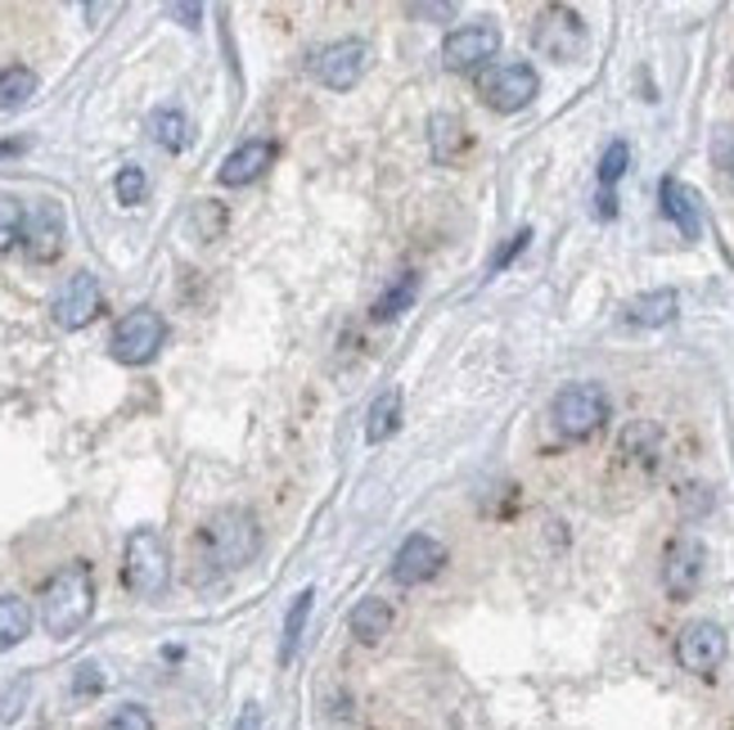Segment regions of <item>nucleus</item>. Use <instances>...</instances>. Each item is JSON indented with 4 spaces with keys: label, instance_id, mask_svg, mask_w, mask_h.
<instances>
[{
    "label": "nucleus",
    "instance_id": "34",
    "mask_svg": "<svg viewBox=\"0 0 734 730\" xmlns=\"http://www.w3.org/2000/svg\"><path fill=\"white\" fill-rule=\"evenodd\" d=\"M420 19H455V6H415Z\"/></svg>",
    "mask_w": 734,
    "mask_h": 730
},
{
    "label": "nucleus",
    "instance_id": "29",
    "mask_svg": "<svg viewBox=\"0 0 734 730\" xmlns=\"http://www.w3.org/2000/svg\"><path fill=\"white\" fill-rule=\"evenodd\" d=\"M100 730H154V717H149V708H141V703H122Z\"/></svg>",
    "mask_w": 734,
    "mask_h": 730
},
{
    "label": "nucleus",
    "instance_id": "28",
    "mask_svg": "<svg viewBox=\"0 0 734 730\" xmlns=\"http://www.w3.org/2000/svg\"><path fill=\"white\" fill-rule=\"evenodd\" d=\"M627 163H631V145H627V141H613V145L604 150V158H599V185H604V194H613V185L622 181Z\"/></svg>",
    "mask_w": 734,
    "mask_h": 730
},
{
    "label": "nucleus",
    "instance_id": "8",
    "mask_svg": "<svg viewBox=\"0 0 734 730\" xmlns=\"http://www.w3.org/2000/svg\"><path fill=\"white\" fill-rule=\"evenodd\" d=\"M370 69V45L365 41H333L324 50H316L311 59V78L329 91H352Z\"/></svg>",
    "mask_w": 734,
    "mask_h": 730
},
{
    "label": "nucleus",
    "instance_id": "6",
    "mask_svg": "<svg viewBox=\"0 0 734 730\" xmlns=\"http://www.w3.org/2000/svg\"><path fill=\"white\" fill-rule=\"evenodd\" d=\"M537 91H541V78H537V69H531V63H523V59H505V63H492V69L478 73V95H483V104L496 109V113H518V109H527L531 100H537Z\"/></svg>",
    "mask_w": 734,
    "mask_h": 730
},
{
    "label": "nucleus",
    "instance_id": "30",
    "mask_svg": "<svg viewBox=\"0 0 734 730\" xmlns=\"http://www.w3.org/2000/svg\"><path fill=\"white\" fill-rule=\"evenodd\" d=\"M527 244H531V230H514V235H509V244H500V253L492 257V267H487V276H500V271L509 267V261H514V257H518V253H523Z\"/></svg>",
    "mask_w": 734,
    "mask_h": 730
},
{
    "label": "nucleus",
    "instance_id": "18",
    "mask_svg": "<svg viewBox=\"0 0 734 730\" xmlns=\"http://www.w3.org/2000/svg\"><path fill=\"white\" fill-rule=\"evenodd\" d=\"M145 126H149V141H154L158 150H167V154H180V150L189 145V136H194V131H189V117H185L176 104L154 109Z\"/></svg>",
    "mask_w": 734,
    "mask_h": 730
},
{
    "label": "nucleus",
    "instance_id": "2",
    "mask_svg": "<svg viewBox=\"0 0 734 730\" xmlns=\"http://www.w3.org/2000/svg\"><path fill=\"white\" fill-rule=\"evenodd\" d=\"M122 582H126L131 595H141V600H158V595L172 586V551H167L158 527H136V533L126 537Z\"/></svg>",
    "mask_w": 734,
    "mask_h": 730
},
{
    "label": "nucleus",
    "instance_id": "21",
    "mask_svg": "<svg viewBox=\"0 0 734 730\" xmlns=\"http://www.w3.org/2000/svg\"><path fill=\"white\" fill-rule=\"evenodd\" d=\"M428 145H433V158L437 163H455L464 154V145H469V136H464V122L451 117V113H433L428 122Z\"/></svg>",
    "mask_w": 734,
    "mask_h": 730
},
{
    "label": "nucleus",
    "instance_id": "15",
    "mask_svg": "<svg viewBox=\"0 0 734 730\" xmlns=\"http://www.w3.org/2000/svg\"><path fill=\"white\" fill-rule=\"evenodd\" d=\"M271 163H276V145H271V141H244L239 150H230V154L221 158L217 181H221V185H230V189H239V185L261 181Z\"/></svg>",
    "mask_w": 734,
    "mask_h": 730
},
{
    "label": "nucleus",
    "instance_id": "16",
    "mask_svg": "<svg viewBox=\"0 0 734 730\" xmlns=\"http://www.w3.org/2000/svg\"><path fill=\"white\" fill-rule=\"evenodd\" d=\"M658 198H662V217L672 222L685 239H699L703 235V213H699V194L685 185V181H676V176H666L662 185H658Z\"/></svg>",
    "mask_w": 734,
    "mask_h": 730
},
{
    "label": "nucleus",
    "instance_id": "5",
    "mask_svg": "<svg viewBox=\"0 0 734 730\" xmlns=\"http://www.w3.org/2000/svg\"><path fill=\"white\" fill-rule=\"evenodd\" d=\"M167 343V320L154 311V307H136V311H126L117 325H113V361L122 366H149Z\"/></svg>",
    "mask_w": 734,
    "mask_h": 730
},
{
    "label": "nucleus",
    "instance_id": "20",
    "mask_svg": "<svg viewBox=\"0 0 734 730\" xmlns=\"http://www.w3.org/2000/svg\"><path fill=\"white\" fill-rule=\"evenodd\" d=\"M32 631V605L23 595H0V654L23 645Z\"/></svg>",
    "mask_w": 734,
    "mask_h": 730
},
{
    "label": "nucleus",
    "instance_id": "19",
    "mask_svg": "<svg viewBox=\"0 0 734 730\" xmlns=\"http://www.w3.org/2000/svg\"><path fill=\"white\" fill-rule=\"evenodd\" d=\"M396 424H402V388H383V392L374 397L370 415H365V442H370V446L387 442V438L396 433Z\"/></svg>",
    "mask_w": 734,
    "mask_h": 730
},
{
    "label": "nucleus",
    "instance_id": "33",
    "mask_svg": "<svg viewBox=\"0 0 734 730\" xmlns=\"http://www.w3.org/2000/svg\"><path fill=\"white\" fill-rule=\"evenodd\" d=\"M235 730H261V703H244Z\"/></svg>",
    "mask_w": 734,
    "mask_h": 730
},
{
    "label": "nucleus",
    "instance_id": "24",
    "mask_svg": "<svg viewBox=\"0 0 734 730\" xmlns=\"http://www.w3.org/2000/svg\"><path fill=\"white\" fill-rule=\"evenodd\" d=\"M311 605H316V590H298L293 595V605L285 614V636H280V662H293L298 645H302V631H307V618H311Z\"/></svg>",
    "mask_w": 734,
    "mask_h": 730
},
{
    "label": "nucleus",
    "instance_id": "22",
    "mask_svg": "<svg viewBox=\"0 0 734 730\" xmlns=\"http://www.w3.org/2000/svg\"><path fill=\"white\" fill-rule=\"evenodd\" d=\"M415 298H420V276H415V271H402V276H396V285H387V289L379 294V302H374V320H396V316H406V311L415 307Z\"/></svg>",
    "mask_w": 734,
    "mask_h": 730
},
{
    "label": "nucleus",
    "instance_id": "25",
    "mask_svg": "<svg viewBox=\"0 0 734 730\" xmlns=\"http://www.w3.org/2000/svg\"><path fill=\"white\" fill-rule=\"evenodd\" d=\"M32 95H37V73H32V69H23V63H10V69H0V113L23 109Z\"/></svg>",
    "mask_w": 734,
    "mask_h": 730
},
{
    "label": "nucleus",
    "instance_id": "32",
    "mask_svg": "<svg viewBox=\"0 0 734 730\" xmlns=\"http://www.w3.org/2000/svg\"><path fill=\"white\" fill-rule=\"evenodd\" d=\"M104 681H100V668L95 662H86V668H77V695H91V690H100Z\"/></svg>",
    "mask_w": 734,
    "mask_h": 730
},
{
    "label": "nucleus",
    "instance_id": "3",
    "mask_svg": "<svg viewBox=\"0 0 734 730\" xmlns=\"http://www.w3.org/2000/svg\"><path fill=\"white\" fill-rule=\"evenodd\" d=\"M204 551H208V559L217 568L235 573V568H244V564L257 559V551H261V523L252 518V510H239V505L217 510L204 523Z\"/></svg>",
    "mask_w": 734,
    "mask_h": 730
},
{
    "label": "nucleus",
    "instance_id": "9",
    "mask_svg": "<svg viewBox=\"0 0 734 730\" xmlns=\"http://www.w3.org/2000/svg\"><path fill=\"white\" fill-rule=\"evenodd\" d=\"M100 302H104L100 280L91 271H73L69 280L59 285V294L50 302V316H54L59 329H86L100 316Z\"/></svg>",
    "mask_w": 734,
    "mask_h": 730
},
{
    "label": "nucleus",
    "instance_id": "4",
    "mask_svg": "<svg viewBox=\"0 0 734 730\" xmlns=\"http://www.w3.org/2000/svg\"><path fill=\"white\" fill-rule=\"evenodd\" d=\"M550 420L564 438L581 442L590 433L604 429L609 420V392L599 388V383H568L559 397H555V407H550Z\"/></svg>",
    "mask_w": 734,
    "mask_h": 730
},
{
    "label": "nucleus",
    "instance_id": "35",
    "mask_svg": "<svg viewBox=\"0 0 734 730\" xmlns=\"http://www.w3.org/2000/svg\"><path fill=\"white\" fill-rule=\"evenodd\" d=\"M117 6H86V19H104V14H113Z\"/></svg>",
    "mask_w": 734,
    "mask_h": 730
},
{
    "label": "nucleus",
    "instance_id": "12",
    "mask_svg": "<svg viewBox=\"0 0 734 730\" xmlns=\"http://www.w3.org/2000/svg\"><path fill=\"white\" fill-rule=\"evenodd\" d=\"M725 631L716 627V623H707V618H699V623H690L681 636H676V662L685 672H694V677H712L721 662H725Z\"/></svg>",
    "mask_w": 734,
    "mask_h": 730
},
{
    "label": "nucleus",
    "instance_id": "14",
    "mask_svg": "<svg viewBox=\"0 0 734 730\" xmlns=\"http://www.w3.org/2000/svg\"><path fill=\"white\" fill-rule=\"evenodd\" d=\"M23 253L32 261H54L63 253V208L54 204V198H37V204H28Z\"/></svg>",
    "mask_w": 734,
    "mask_h": 730
},
{
    "label": "nucleus",
    "instance_id": "26",
    "mask_svg": "<svg viewBox=\"0 0 734 730\" xmlns=\"http://www.w3.org/2000/svg\"><path fill=\"white\" fill-rule=\"evenodd\" d=\"M113 194H117V204H122V208H141V204H145V194H149V176H145V167H141V163H126V167L117 172V181H113Z\"/></svg>",
    "mask_w": 734,
    "mask_h": 730
},
{
    "label": "nucleus",
    "instance_id": "13",
    "mask_svg": "<svg viewBox=\"0 0 734 730\" xmlns=\"http://www.w3.org/2000/svg\"><path fill=\"white\" fill-rule=\"evenodd\" d=\"M703 564H707V551L699 537H676L662 555V586L672 600H690L703 582Z\"/></svg>",
    "mask_w": 734,
    "mask_h": 730
},
{
    "label": "nucleus",
    "instance_id": "7",
    "mask_svg": "<svg viewBox=\"0 0 734 730\" xmlns=\"http://www.w3.org/2000/svg\"><path fill=\"white\" fill-rule=\"evenodd\" d=\"M531 45H537L546 59H555V63H572L586 50V23H581V14L568 10V6L541 10L537 28H531Z\"/></svg>",
    "mask_w": 734,
    "mask_h": 730
},
{
    "label": "nucleus",
    "instance_id": "1",
    "mask_svg": "<svg viewBox=\"0 0 734 730\" xmlns=\"http://www.w3.org/2000/svg\"><path fill=\"white\" fill-rule=\"evenodd\" d=\"M95 614V577L91 564H63L41 590V627L54 640H73Z\"/></svg>",
    "mask_w": 734,
    "mask_h": 730
},
{
    "label": "nucleus",
    "instance_id": "23",
    "mask_svg": "<svg viewBox=\"0 0 734 730\" xmlns=\"http://www.w3.org/2000/svg\"><path fill=\"white\" fill-rule=\"evenodd\" d=\"M392 631V609L383 605V600H361L356 609H352V636L361 640V645H379L383 636Z\"/></svg>",
    "mask_w": 734,
    "mask_h": 730
},
{
    "label": "nucleus",
    "instance_id": "11",
    "mask_svg": "<svg viewBox=\"0 0 734 730\" xmlns=\"http://www.w3.org/2000/svg\"><path fill=\"white\" fill-rule=\"evenodd\" d=\"M500 50V28L496 23H469V28H455L442 41V63L451 73H474Z\"/></svg>",
    "mask_w": 734,
    "mask_h": 730
},
{
    "label": "nucleus",
    "instance_id": "17",
    "mask_svg": "<svg viewBox=\"0 0 734 730\" xmlns=\"http://www.w3.org/2000/svg\"><path fill=\"white\" fill-rule=\"evenodd\" d=\"M681 311V298L676 289H653V294H640L622 307V325L631 329H662V325H672Z\"/></svg>",
    "mask_w": 734,
    "mask_h": 730
},
{
    "label": "nucleus",
    "instance_id": "31",
    "mask_svg": "<svg viewBox=\"0 0 734 730\" xmlns=\"http://www.w3.org/2000/svg\"><path fill=\"white\" fill-rule=\"evenodd\" d=\"M172 19H180V28H198V19H204V6H167Z\"/></svg>",
    "mask_w": 734,
    "mask_h": 730
},
{
    "label": "nucleus",
    "instance_id": "10",
    "mask_svg": "<svg viewBox=\"0 0 734 730\" xmlns=\"http://www.w3.org/2000/svg\"><path fill=\"white\" fill-rule=\"evenodd\" d=\"M446 568V546L428 533H411L392 555V582L396 586H424Z\"/></svg>",
    "mask_w": 734,
    "mask_h": 730
},
{
    "label": "nucleus",
    "instance_id": "27",
    "mask_svg": "<svg viewBox=\"0 0 734 730\" xmlns=\"http://www.w3.org/2000/svg\"><path fill=\"white\" fill-rule=\"evenodd\" d=\"M23 222H28V208L19 204L14 194H0V253H10L14 244H23Z\"/></svg>",
    "mask_w": 734,
    "mask_h": 730
}]
</instances>
